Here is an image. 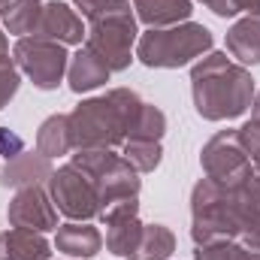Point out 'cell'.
Instances as JSON below:
<instances>
[{"instance_id":"9c48e42d","label":"cell","mask_w":260,"mask_h":260,"mask_svg":"<svg viewBox=\"0 0 260 260\" xmlns=\"http://www.w3.org/2000/svg\"><path fill=\"white\" fill-rule=\"evenodd\" d=\"M43 37H61L67 43H82L85 40V30H82V21L70 12V6L64 3H49L46 12H43Z\"/></svg>"},{"instance_id":"277c9868","label":"cell","mask_w":260,"mask_h":260,"mask_svg":"<svg viewBox=\"0 0 260 260\" xmlns=\"http://www.w3.org/2000/svg\"><path fill=\"white\" fill-rule=\"evenodd\" d=\"M15 55L21 67L27 70V76L40 85V88H55L61 82L67 55L58 43H49L46 37H34V40H21L15 46Z\"/></svg>"},{"instance_id":"30bf717a","label":"cell","mask_w":260,"mask_h":260,"mask_svg":"<svg viewBox=\"0 0 260 260\" xmlns=\"http://www.w3.org/2000/svg\"><path fill=\"white\" fill-rule=\"evenodd\" d=\"M106 76H109V67L103 64V58H97L91 49H85L73 61L70 85H73V91H88V88H97L100 82H106Z\"/></svg>"},{"instance_id":"7a4b0ae2","label":"cell","mask_w":260,"mask_h":260,"mask_svg":"<svg viewBox=\"0 0 260 260\" xmlns=\"http://www.w3.org/2000/svg\"><path fill=\"white\" fill-rule=\"evenodd\" d=\"M142 103L127 91H112L109 97L82 103L70 118V142L73 145H112L124 130L133 127Z\"/></svg>"},{"instance_id":"3957f363","label":"cell","mask_w":260,"mask_h":260,"mask_svg":"<svg viewBox=\"0 0 260 260\" xmlns=\"http://www.w3.org/2000/svg\"><path fill=\"white\" fill-rule=\"evenodd\" d=\"M212 46V34L200 24H185L173 30H151L139 43V58L148 67H179Z\"/></svg>"},{"instance_id":"8992f818","label":"cell","mask_w":260,"mask_h":260,"mask_svg":"<svg viewBox=\"0 0 260 260\" xmlns=\"http://www.w3.org/2000/svg\"><path fill=\"white\" fill-rule=\"evenodd\" d=\"M203 160H206V170L212 173V179L221 182V185L230 182V185L236 188L239 182H248V179H251V167H248L242 148H239L236 139L227 136V133H224V136H215V139L209 142Z\"/></svg>"},{"instance_id":"cb8c5ba5","label":"cell","mask_w":260,"mask_h":260,"mask_svg":"<svg viewBox=\"0 0 260 260\" xmlns=\"http://www.w3.org/2000/svg\"><path fill=\"white\" fill-rule=\"evenodd\" d=\"M248 260H260V257H248Z\"/></svg>"},{"instance_id":"2e32d148","label":"cell","mask_w":260,"mask_h":260,"mask_svg":"<svg viewBox=\"0 0 260 260\" xmlns=\"http://www.w3.org/2000/svg\"><path fill=\"white\" fill-rule=\"evenodd\" d=\"M3 18H6V27L12 34H27V30H34V24L40 18V3L37 0H18V3L3 9Z\"/></svg>"},{"instance_id":"52a82bcc","label":"cell","mask_w":260,"mask_h":260,"mask_svg":"<svg viewBox=\"0 0 260 260\" xmlns=\"http://www.w3.org/2000/svg\"><path fill=\"white\" fill-rule=\"evenodd\" d=\"M9 218L18 227H37V230L55 227V212H52L49 200L40 188H27V191H21L15 197L12 206H9Z\"/></svg>"},{"instance_id":"5b68a950","label":"cell","mask_w":260,"mask_h":260,"mask_svg":"<svg viewBox=\"0 0 260 260\" xmlns=\"http://www.w3.org/2000/svg\"><path fill=\"white\" fill-rule=\"evenodd\" d=\"M52 191H55V203L58 209L70 215V218H91L94 212H100V200L94 185L88 182V176L79 167H67L52 179Z\"/></svg>"},{"instance_id":"6da1fadb","label":"cell","mask_w":260,"mask_h":260,"mask_svg":"<svg viewBox=\"0 0 260 260\" xmlns=\"http://www.w3.org/2000/svg\"><path fill=\"white\" fill-rule=\"evenodd\" d=\"M194 100L206 118H233L251 100V79L245 70L227 64L224 55H212L194 70Z\"/></svg>"},{"instance_id":"8fae6325","label":"cell","mask_w":260,"mask_h":260,"mask_svg":"<svg viewBox=\"0 0 260 260\" xmlns=\"http://www.w3.org/2000/svg\"><path fill=\"white\" fill-rule=\"evenodd\" d=\"M227 46H230V52H233L236 58L257 64L260 61V18H245V21H239V24L230 30Z\"/></svg>"},{"instance_id":"ffe728a7","label":"cell","mask_w":260,"mask_h":260,"mask_svg":"<svg viewBox=\"0 0 260 260\" xmlns=\"http://www.w3.org/2000/svg\"><path fill=\"white\" fill-rule=\"evenodd\" d=\"M15 88H18V76H15V70L9 67V61H3V64H0V106L15 94Z\"/></svg>"},{"instance_id":"44dd1931","label":"cell","mask_w":260,"mask_h":260,"mask_svg":"<svg viewBox=\"0 0 260 260\" xmlns=\"http://www.w3.org/2000/svg\"><path fill=\"white\" fill-rule=\"evenodd\" d=\"M206 3H209V6H212L218 15H233V12H239L233 0H206Z\"/></svg>"},{"instance_id":"9a60e30c","label":"cell","mask_w":260,"mask_h":260,"mask_svg":"<svg viewBox=\"0 0 260 260\" xmlns=\"http://www.w3.org/2000/svg\"><path fill=\"white\" fill-rule=\"evenodd\" d=\"M70 148V127H67V118H49L43 130H40V151L46 157L52 154H64Z\"/></svg>"},{"instance_id":"603a6c76","label":"cell","mask_w":260,"mask_h":260,"mask_svg":"<svg viewBox=\"0 0 260 260\" xmlns=\"http://www.w3.org/2000/svg\"><path fill=\"white\" fill-rule=\"evenodd\" d=\"M3 55H6V40H3V34H0V64H3V61H6V58H3Z\"/></svg>"},{"instance_id":"ba28073f","label":"cell","mask_w":260,"mask_h":260,"mask_svg":"<svg viewBox=\"0 0 260 260\" xmlns=\"http://www.w3.org/2000/svg\"><path fill=\"white\" fill-rule=\"evenodd\" d=\"M49 257V245L43 236L27 233V230H12L3 236V248L0 260H46Z\"/></svg>"},{"instance_id":"7402d4cb","label":"cell","mask_w":260,"mask_h":260,"mask_svg":"<svg viewBox=\"0 0 260 260\" xmlns=\"http://www.w3.org/2000/svg\"><path fill=\"white\" fill-rule=\"evenodd\" d=\"M236 3V9H254V12H260V0H233Z\"/></svg>"},{"instance_id":"ac0fdd59","label":"cell","mask_w":260,"mask_h":260,"mask_svg":"<svg viewBox=\"0 0 260 260\" xmlns=\"http://www.w3.org/2000/svg\"><path fill=\"white\" fill-rule=\"evenodd\" d=\"M127 160L133 167H139V170H151L157 160H160V148L154 145V142H133L127 145Z\"/></svg>"},{"instance_id":"7c38bea8","label":"cell","mask_w":260,"mask_h":260,"mask_svg":"<svg viewBox=\"0 0 260 260\" xmlns=\"http://www.w3.org/2000/svg\"><path fill=\"white\" fill-rule=\"evenodd\" d=\"M58 248L67 254H79V257H91L97 254L100 248V233L94 227H76V224H67L58 233Z\"/></svg>"},{"instance_id":"4fadbf2b","label":"cell","mask_w":260,"mask_h":260,"mask_svg":"<svg viewBox=\"0 0 260 260\" xmlns=\"http://www.w3.org/2000/svg\"><path fill=\"white\" fill-rule=\"evenodd\" d=\"M142 21L148 24H170L179 18L191 15V3L188 0H136Z\"/></svg>"},{"instance_id":"e0dca14e","label":"cell","mask_w":260,"mask_h":260,"mask_svg":"<svg viewBox=\"0 0 260 260\" xmlns=\"http://www.w3.org/2000/svg\"><path fill=\"white\" fill-rule=\"evenodd\" d=\"M46 173V164H34V157H24L18 164H12L6 173H3V185H21V182H37L34 176H43Z\"/></svg>"},{"instance_id":"5bb4252c","label":"cell","mask_w":260,"mask_h":260,"mask_svg":"<svg viewBox=\"0 0 260 260\" xmlns=\"http://www.w3.org/2000/svg\"><path fill=\"white\" fill-rule=\"evenodd\" d=\"M173 251V236L164 227H148L142 230V239L136 245V251L130 254L133 260H164Z\"/></svg>"},{"instance_id":"d4e9b609","label":"cell","mask_w":260,"mask_h":260,"mask_svg":"<svg viewBox=\"0 0 260 260\" xmlns=\"http://www.w3.org/2000/svg\"><path fill=\"white\" fill-rule=\"evenodd\" d=\"M0 3H3V0H0Z\"/></svg>"},{"instance_id":"d6986e66","label":"cell","mask_w":260,"mask_h":260,"mask_svg":"<svg viewBox=\"0 0 260 260\" xmlns=\"http://www.w3.org/2000/svg\"><path fill=\"white\" fill-rule=\"evenodd\" d=\"M197 260H248V254L242 248H236V245L221 242V245H212V248H200Z\"/></svg>"}]
</instances>
